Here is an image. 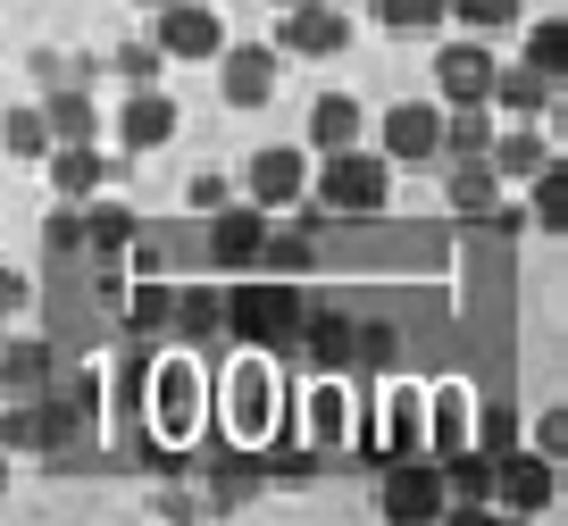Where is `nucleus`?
<instances>
[{
  "mask_svg": "<svg viewBox=\"0 0 568 526\" xmlns=\"http://www.w3.org/2000/svg\"><path fill=\"white\" fill-rule=\"evenodd\" d=\"M134 243H142L134 210H84V251H92V260H125Z\"/></svg>",
  "mask_w": 568,
  "mask_h": 526,
  "instance_id": "nucleus-27",
  "label": "nucleus"
},
{
  "mask_svg": "<svg viewBox=\"0 0 568 526\" xmlns=\"http://www.w3.org/2000/svg\"><path fill=\"white\" fill-rule=\"evenodd\" d=\"M535 452H544V459L568 452V418H560V409H544V418H535Z\"/></svg>",
  "mask_w": 568,
  "mask_h": 526,
  "instance_id": "nucleus-39",
  "label": "nucleus"
},
{
  "mask_svg": "<svg viewBox=\"0 0 568 526\" xmlns=\"http://www.w3.org/2000/svg\"><path fill=\"white\" fill-rule=\"evenodd\" d=\"M42 251H51V260H75V251H84V210H75V201H59V210L42 218Z\"/></svg>",
  "mask_w": 568,
  "mask_h": 526,
  "instance_id": "nucleus-37",
  "label": "nucleus"
},
{
  "mask_svg": "<svg viewBox=\"0 0 568 526\" xmlns=\"http://www.w3.org/2000/svg\"><path fill=\"white\" fill-rule=\"evenodd\" d=\"M376 26L385 34H426V26H444V0H376Z\"/></svg>",
  "mask_w": 568,
  "mask_h": 526,
  "instance_id": "nucleus-36",
  "label": "nucleus"
},
{
  "mask_svg": "<svg viewBox=\"0 0 568 526\" xmlns=\"http://www.w3.org/2000/svg\"><path fill=\"white\" fill-rule=\"evenodd\" d=\"M26 301H34V284H26V267H0V317H18Z\"/></svg>",
  "mask_w": 568,
  "mask_h": 526,
  "instance_id": "nucleus-40",
  "label": "nucleus"
},
{
  "mask_svg": "<svg viewBox=\"0 0 568 526\" xmlns=\"http://www.w3.org/2000/svg\"><path fill=\"white\" fill-rule=\"evenodd\" d=\"M318 226H326V218L318 210H310V226H267V243H260V260L267 267H318Z\"/></svg>",
  "mask_w": 568,
  "mask_h": 526,
  "instance_id": "nucleus-28",
  "label": "nucleus"
},
{
  "mask_svg": "<svg viewBox=\"0 0 568 526\" xmlns=\"http://www.w3.org/2000/svg\"><path fill=\"white\" fill-rule=\"evenodd\" d=\"M494 509H510V518H551L560 509V459L544 452H494Z\"/></svg>",
  "mask_w": 568,
  "mask_h": 526,
  "instance_id": "nucleus-6",
  "label": "nucleus"
},
{
  "mask_svg": "<svg viewBox=\"0 0 568 526\" xmlns=\"http://www.w3.org/2000/svg\"><path fill=\"white\" fill-rule=\"evenodd\" d=\"M0 142H9V159H42V151H51L42 109H9V118H0Z\"/></svg>",
  "mask_w": 568,
  "mask_h": 526,
  "instance_id": "nucleus-35",
  "label": "nucleus"
},
{
  "mask_svg": "<svg viewBox=\"0 0 568 526\" xmlns=\"http://www.w3.org/2000/svg\"><path fill=\"white\" fill-rule=\"evenodd\" d=\"M426 426H435V459L460 452V443H477V393L468 385H435L426 393Z\"/></svg>",
  "mask_w": 568,
  "mask_h": 526,
  "instance_id": "nucleus-21",
  "label": "nucleus"
},
{
  "mask_svg": "<svg viewBox=\"0 0 568 526\" xmlns=\"http://www.w3.org/2000/svg\"><path fill=\"white\" fill-rule=\"evenodd\" d=\"M42 125H51V142H92L101 109H92V92H42Z\"/></svg>",
  "mask_w": 568,
  "mask_h": 526,
  "instance_id": "nucleus-26",
  "label": "nucleus"
},
{
  "mask_svg": "<svg viewBox=\"0 0 568 526\" xmlns=\"http://www.w3.org/2000/svg\"><path fill=\"white\" fill-rule=\"evenodd\" d=\"M42 168H51V193L59 201H92L109 184V159L92 151V142H51V151H42Z\"/></svg>",
  "mask_w": 568,
  "mask_h": 526,
  "instance_id": "nucleus-17",
  "label": "nucleus"
},
{
  "mask_svg": "<svg viewBox=\"0 0 568 526\" xmlns=\"http://www.w3.org/2000/svg\"><path fill=\"white\" fill-rule=\"evenodd\" d=\"M293 343L310 351V368H318V376L352 368V317H343V310H302V317H293Z\"/></svg>",
  "mask_w": 568,
  "mask_h": 526,
  "instance_id": "nucleus-16",
  "label": "nucleus"
},
{
  "mask_svg": "<svg viewBox=\"0 0 568 526\" xmlns=\"http://www.w3.org/2000/svg\"><path fill=\"white\" fill-rule=\"evenodd\" d=\"M267 9H293V0H267Z\"/></svg>",
  "mask_w": 568,
  "mask_h": 526,
  "instance_id": "nucleus-44",
  "label": "nucleus"
},
{
  "mask_svg": "<svg viewBox=\"0 0 568 526\" xmlns=\"http://www.w3.org/2000/svg\"><path fill=\"white\" fill-rule=\"evenodd\" d=\"M551 92H560V84H551V75H535L527 59H518V68H494V101H485V109H510V118H535V109H551Z\"/></svg>",
  "mask_w": 568,
  "mask_h": 526,
  "instance_id": "nucleus-23",
  "label": "nucleus"
},
{
  "mask_svg": "<svg viewBox=\"0 0 568 526\" xmlns=\"http://www.w3.org/2000/svg\"><path fill=\"white\" fill-rule=\"evenodd\" d=\"M168 326H176L184 343H210V334H226V293H210V284H184L176 310H168Z\"/></svg>",
  "mask_w": 568,
  "mask_h": 526,
  "instance_id": "nucleus-24",
  "label": "nucleus"
},
{
  "mask_svg": "<svg viewBox=\"0 0 568 526\" xmlns=\"http://www.w3.org/2000/svg\"><path fill=\"white\" fill-rule=\"evenodd\" d=\"M418 435H426V393L418 385H385V409H376V452L402 459V452H418Z\"/></svg>",
  "mask_w": 568,
  "mask_h": 526,
  "instance_id": "nucleus-19",
  "label": "nucleus"
},
{
  "mask_svg": "<svg viewBox=\"0 0 568 526\" xmlns=\"http://www.w3.org/2000/svg\"><path fill=\"white\" fill-rule=\"evenodd\" d=\"M435 92H444V109L494 101V51H485L477 34H468V42H444V51H435Z\"/></svg>",
  "mask_w": 568,
  "mask_h": 526,
  "instance_id": "nucleus-10",
  "label": "nucleus"
},
{
  "mask_svg": "<svg viewBox=\"0 0 568 526\" xmlns=\"http://www.w3.org/2000/svg\"><path fill=\"white\" fill-rule=\"evenodd\" d=\"M276 409H284V385H276V368H267V351H243L226 368V435L243 443V452H260V443L276 435Z\"/></svg>",
  "mask_w": 568,
  "mask_h": 526,
  "instance_id": "nucleus-2",
  "label": "nucleus"
},
{
  "mask_svg": "<svg viewBox=\"0 0 568 526\" xmlns=\"http://www.w3.org/2000/svg\"><path fill=\"white\" fill-rule=\"evenodd\" d=\"M168 134H176V101H168L160 84L125 92V109H118V142H125V151H160Z\"/></svg>",
  "mask_w": 568,
  "mask_h": 526,
  "instance_id": "nucleus-20",
  "label": "nucleus"
},
{
  "mask_svg": "<svg viewBox=\"0 0 568 526\" xmlns=\"http://www.w3.org/2000/svg\"><path fill=\"white\" fill-rule=\"evenodd\" d=\"M276 42H226L217 51V92H226V109H267L276 101Z\"/></svg>",
  "mask_w": 568,
  "mask_h": 526,
  "instance_id": "nucleus-7",
  "label": "nucleus"
},
{
  "mask_svg": "<svg viewBox=\"0 0 568 526\" xmlns=\"http://www.w3.org/2000/svg\"><path fill=\"white\" fill-rule=\"evenodd\" d=\"M160 68H168L160 42H118V51H109V75H125V92H151V84H160Z\"/></svg>",
  "mask_w": 568,
  "mask_h": 526,
  "instance_id": "nucleus-29",
  "label": "nucleus"
},
{
  "mask_svg": "<svg viewBox=\"0 0 568 526\" xmlns=\"http://www.w3.org/2000/svg\"><path fill=\"white\" fill-rule=\"evenodd\" d=\"M435 468H444V493H452L460 518H485V509H494V452H485V443H460V452H444Z\"/></svg>",
  "mask_w": 568,
  "mask_h": 526,
  "instance_id": "nucleus-14",
  "label": "nucleus"
},
{
  "mask_svg": "<svg viewBox=\"0 0 568 526\" xmlns=\"http://www.w3.org/2000/svg\"><path fill=\"white\" fill-rule=\"evenodd\" d=\"M444 18H460L468 34H501V26H518L527 9H518V0H444Z\"/></svg>",
  "mask_w": 568,
  "mask_h": 526,
  "instance_id": "nucleus-34",
  "label": "nucleus"
},
{
  "mask_svg": "<svg viewBox=\"0 0 568 526\" xmlns=\"http://www.w3.org/2000/svg\"><path fill=\"white\" fill-rule=\"evenodd\" d=\"M267 243V210L243 201V210H210V267H260Z\"/></svg>",
  "mask_w": 568,
  "mask_h": 526,
  "instance_id": "nucleus-13",
  "label": "nucleus"
},
{
  "mask_svg": "<svg viewBox=\"0 0 568 526\" xmlns=\"http://www.w3.org/2000/svg\"><path fill=\"white\" fill-rule=\"evenodd\" d=\"M527 193H535V226H544V234H560V226H568V184H560V159L527 175Z\"/></svg>",
  "mask_w": 568,
  "mask_h": 526,
  "instance_id": "nucleus-33",
  "label": "nucleus"
},
{
  "mask_svg": "<svg viewBox=\"0 0 568 526\" xmlns=\"http://www.w3.org/2000/svg\"><path fill=\"white\" fill-rule=\"evenodd\" d=\"M0 502H9V452H0Z\"/></svg>",
  "mask_w": 568,
  "mask_h": 526,
  "instance_id": "nucleus-42",
  "label": "nucleus"
},
{
  "mask_svg": "<svg viewBox=\"0 0 568 526\" xmlns=\"http://www.w3.org/2000/svg\"><path fill=\"white\" fill-rule=\"evenodd\" d=\"M0 343H9V334H0Z\"/></svg>",
  "mask_w": 568,
  "mask_h": 526,
  "instance_id": "nucleus-45",
  "label": "nucleus"
},
{
  "mask_svg": "<svg viewBox=\"0 0 568 526\" xmlns=\"http://www.w3.org/2000/svg\"><path fill=\"white\" fill-rule=\"evenodd\" d=\"M343 42H352V18H343L335 0H293L284 26H276V51H293V59H335Z\"/></svg>",
  "mask_w": 568,
  "mask_h": 526,
  "instance_id": "nucleus-8",
  "label": "nucleus"
},
{
  "mask_svg": "<svg viewBox=\"0 0 568 526\" xmlns=\"http://www.w3.org/2000/svg\"><path fill=\"white\" fill-rule=\"evenodd\" d=\"M485 142H494L485 101H477V109H444V151H485Z\"/></svg>",
  "mask_w": 568,
  "mask_h": 526,
  "instance_id": "nucleus-38",
  "label": "nucleus"
},
{
  "mask_svg": "<svg viewBox=\"0 0 568 526\" xmlns=\"http://www.w3.org/2000/svg\"><path fill=\"white\" fill-rule=\"evenodd\" d=\"M527 68L560 84V68H568V26H560V18H535V26H527Z\"/></svg>",
  "mask_w": 568,
  "mask_h": 526,
  "instance_id": "nucleus-31",
  "label": "nucleus"
},
{
  "mask_svg": "<svg viewBox=\"0 0 568 526\" xmlns=\"http://www.w3.org/2000/svg\"><path fill=\"white\" fill-rule=\"evenodd\" d=\"M184 201H193V210H226V175H193Z\"/></svg>",
  "mask_w": 568,
  "mask_h": 526,
  "instance_id": "nucleus-41",
  "label": "nucleus"
},
{
  "mask_svg": "<svg viewBox=\"0 0 568 526\" xmlns=\"http://www.w3.org/2000/svg\"><path fill=\"white\" fill-rule=\"evenodd\" d=\"M335 9H343V0H335Z\"/></svg>",
  "mask_w": 568,
  "mask_h": 526,
  "instance_id": "nucleus-46",
  "label": "nucleus"
},
{
  "mask_svg": "<svg viewBox=\"0 0 568 526\" xmlns=\"http://www.w3.org/2000/svg\"><path fill=\"white\" fill-rule=\"evenodd\" d=\"M134 9H168V0H134Z\"/></svg>",
  "mask_w": 568,
  "mask_h": 526,
  "instance_id": "nucleus-43",
  "label": "nucleus"
},
{
  "mask_svg": "<svg viewBox=\"0 0 568 526\" xmlns=\"http://www.w3.org/2000/svg\"><path fill=\"white\" fill-rule=\"evenodd\" d=\"M142 409H151V452H176V443H193L201 409H210V393H201V368H193V360H160V368H151V393H142Z\"/></svg>",
  "mask_w": 568,
  "mask_h": 526,
  "instance_id": "nucleus-3",
  "label": "nucleus"
},
{
  "mask_svg": "<svg viewBox=\"0 0 568 526\" xmlns=\"http://www.w3.org/2000/svg\"><path fill=\"white\" fill-rule=\"evenodd\" d=\"M310 201L318 218H376L393 201V159L385 151H326V168H310Z\"/></svg>",
  "mask_w": 568,
  "mask_h": 526,
  "instance_id": "nucleus-1",
  "label": "nucleus"
},
{
  "mask_svg": "<svg viewBox=\"0 0 568 526\" xmlns=\"http://www.w3.org/2000/svg\"><path fill=\"white\" fill-rule=\"evenodd\" d=\"M243 193L260 201V210H293V201L310 193V159L293 151V142H267V151H251V168H243Z\"/></svg>",
  "mask_w": 568,
  "mask_h": 526,
  "instance_id": "nucleus-11",
  "label": "nucleus"
},
{
  "mask_svg": "<svg viewBox=\"0 0 568 526\" xmlns=\"http://www.w3.org/2000/svg\"><path fill=\"white\" fill-rule=\"evenodd\" d=\"M343 435H352V402L318 376V393H310V443L326 452V443H343Z\"/></svg>",
  "mask_w": 568,
  "mask_h": 526,
  "instance_id": "nucleus-30",
  "label": "nucleus"
},
{
  "mask_svg": "<svg viewBox=\"0 0 568 526\" xmlns=\"http://www.w3.org/2000/svg\"><path fill=\"white\" fill-rule=\"evenodd\" d=\"M151 42H160L168 59H217V51H226V18H217L210 0H168Z\"/></svg>",
  "mask_w": 568,
  "mask_h": 526,
  "instance_id": "nucleus-9",
  "label": "nucleus"
},
{
  "mask_svg": "<svg viewBox=\"0 0 568 526\" xmlns=\"http://www.w3.org/2000/svg\"><path fill=\"white\" fill-rule=\"evenodd\" d=\"M494 193H501V175H494V159H485V151H452L444 159V201L460 218H485V210H494Z\"/></svg>",
  "mask_w": 568,
  "mask_h": 526,
  "instance_id": "nucleus-18",
  "label": "nucleus"
},
{
  "mask_svg": "<svg viewBox=\"0 0 568 526\" xmlns=\"http://www.w3.org/2000/svg\"><path fill=\"white\" fill-rule=\"evenodd\" d=\"M485 159H494V175H501V184H527V175H535V168H551L560 151H551V142L535 134L527 118H518L510 134H494V142H485Z\"/></svg>",
  "mask_w": 568,
  "mask_h": 526,
  "instance_id": "nucleus-22",
  "label": "nucleus"
},
{
  "mask_svg": "<svg viewBox=\"0 0 568 526\" xmlns=\"http://www.w3.org/2000/svg\"><path fill=\"white\" fill-rule=\"evenodd\" d=\"M293 317H302V293H293L284 276H260V284H234V293H226V334H234V343L284 351V343H293Z\"/></svg>",
  "mask_w": 568,
  "mask_h": 526,
  "instance_id": "nucleus-4",
  "label": "nucleus"
},
{
  "mask_svg": "<svg viewBox=\"0 0 568 526\" xmlns=\"http://www.w3.org/2000/svg\"><path fill=\"white\" fill-rule=\"evenodd\" d=\"M444 151V109L435 101H393L385 109V159L393 168H418V159Z\"/></svg>",
  "mask_w": 568,
  "mask_h": 526,
  "instance_id": "nucleus-12",
  "label": "nucleus"
},
{
  "mask_svg": "<svg viewBox=\"0 0 568 526\" xmlns=\"http://www.w3.org/2000/svg\"><path fill=\"white\" fill-rule=\"evenodd\" d=\"M376 509H385V518H402V526L452 518L444 468H435V459H418V452H402V459H393V468H385V485H376Z\"/></svg>",
  "mask_w": 568,
  "mask_h": 526,
  "instance_id": "nucleus-5",
  "label": "nucleus"
},
{
  "mask_svg": "<svg viewBox=\"0 0 568 526\" xmlns=\"http://www.w3.org/2000/svg\"><path fill=\"white\" fill-rule=\"evenodd\" d=\"M168 310H176V293H168L160 276H142V284H134V301H125V334H160V326H168Z\"/></svg>",
  "mask_w": 568,
  "mask_h": 526,
  "instance_id": "nucleus-32",
  "label": "nucleus"
},
{
  "mask_svg": "<svg viewBox=\"0 0 568 526\" xmlns=\"http://www.w3.org/2000/svg\"><path fill=\"white\" fill-rule=\"evenodd\" d=\"M310 142H318V151H352L359 142V101L352 92H318V101H310Z\"/></svg>",
  "mask_w": 568,
  "mask_h": 526,
  "instance_id": "nucleus-25",
  "label": "nucleus"
},
{
  "mask_svg": "<svg viewBox=\"0 0 568 526\" xmlns=\"http://www.w3.org/2000/svg\"><path fill=\"white\" fill-rule=\"evenodd\" d=\"M59 385V343H0V393L9 402H42Z\"/></svg>",
  "mask_w": 568,
  "mask_h": 526,
  "instance_id": "nucleus-15",
  "label": "nucleus"
}]
</instances>
